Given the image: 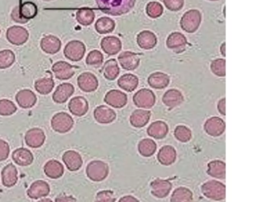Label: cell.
I'll use <instances>...</instances> for the list:
<instances>
[{
	"instance_id": "cell-48",
	"label": "cell",
	"mask_w": 270,
	"mask_h": 202,
	"mask_svg": "<svg viewBox=\"0 0 270 202\" xmlns=\"http://www.w3.org/2000/svg\"><path fill=\"white\" fill-rule=\"evenodd\" d=\"M174 136L181 142H187L192 138L191 129L185 126H178L174 130Z\"/></svg>"
},
{
	"instance_id": "cell-46",
	"label": "cell",
	"mask_w": 270,
	"mask_h": 202,
	"mask_svg": "<svg viewBox=\"0 0 270 202\" xmlns=\"http://www.w3.org/2000/svg\"><path fill=\"white\" fill-rule=\"evenodd\" d=\"M17 111L16 106L9 99H0V115L9 116L15 113Z\"/></svg>"
},
{
	"instance_id": "cell-47",
	"label": "cell",
	"mask_w": 270,
	"mask_h": 202,
	"mask_svg": "<svg viewBox=\"0 0 270 202\" xmlns=\"http://www.w3.org/2000/svg\"><path fill=\"white\" fill-rule=\"evenodd\" d=\"M211 71L218 77L226 76V60L224 59H217L211 63Z\"/></svg>"
},
{
	"instance_id": "cell-53",
	"label": "cell",
	"mask_w": 270,
	"mask_h": 202,
	"mask_svg": "<svg viewBox=\"0 0 270 202\" xmlns=\"http://www.w3.org/2000/svg\"><path fill=\"white\" fill-rule=\"evenodd\" d=\"M217 108H218V111L220 112V113L221 115H226V99L225 98H223L221 100L219 101L218 105H217Z\"/></svg>"
},
{
	"instance_id": "cell-36",
	"label": "cell",
	"mask_w": 270,
	"mask_h": 202,
	"mask_svg": "<svg viewBox=\"0 0 270 202\" xmlns=\"http://www.w3.org/2000/svg\"><path fill=\"white\" fill-rule=\"evenodd\" d=\"M208 174L215 179H224L226 177V164L221 160H214L208 164Z\"/></svg>"
},
{
	"instance_id": "cell-24",
	"label": "cell",
	"mask_w": 270,
	"mask_h": 202,
	"mask_svg": "<svg viewBox=\"0 0 270 202\" xmlns=\"http://www.w3.org/2000/svg\"><path fill=\"white\" fill-rule=\"evenodd\" d=\"M12 159L16 164L21 167H25L32 164L34 162V155L29 149L19 148L13 152Z\"/></svg>"
},
{
	"instance_id": "cell-26",
	"label": "cell",
	"mask_w": 270,
	"mask_h": 202,
	"mask_svg": "<svg viewBox=\"0 0 270 202\" xmlns=\"http://www.w3.org/2000/svg\"><path fill=\"white\" fill-rule=\"evenodd\" d=\"M41 48L45 53L54 55L61 50V40L57 38L55 36H46L41 40Z\"/></svg>"
},
{
	"instance_id": "cell-59",
	"label": "cell",
	"mask_w": 270,
	"mask_h": 202,
	"mask_svg": "<svg viewBox=\"0 0 270 202\" xmlns=\"http://www.w3.org/2000/svg\"><path fill=\"white\" fill-rule=\"evenodd\" d=\"M0 32H1V29H0Z\"/></svg>"
},
{
	"instance_id": "cell-32",
	"label": "cell",
	"mask_w": 270,
	"mask_h": 202,
	"mask_svg": "<svg viewBox=\"0 0 270 202\" xmlns=\"http://www.w3.org/2000/svg\"><path fill=\"white\" fill-rule=\"evenodd\" d=\"M177 153L174 147L165 146L160 149L158 153V160L161 164L169 166L176 160Z\"/></svg>"
},
{
	"instance_id": "cell-4",
	"label": "cell",
	"mask_w": 270,
	"mask_h": 202,
	"mask_svg": "<svg viewBox=\"0 0 270 202\" xmlns=\"http://www.w3.org/2000/svg\"><path fill=\"white\" fill-rule=\"evenodd\" d=\"M203 194L214 200H222L226 197V186L222 183L215 180L207 182L201 186Z\"/></svg>"
},
{
	"instance_id": "cell-5",
	"label": "cell",
	"mask_w": 270,
	"mask_h": 202,
	"mask_svg": "<svg viewBox=\"0 0 270 202\" xmlns=\"http://www.w3.org/2000/svg\"><path fill=\"white\" fill-rule=\"evenodd\" d=\"M86 173L92 181H103L109 175L108 164L101 160H94L87 165Z\"/></svg>"
},
{
	"instance_id": "cell-21",
	"label": "cell",
	"mask_w": 270,
	"mask_h": 202,
	"mask_svg": "<svg viewBox=\"0 0 270 202\" xmlns=\"http://www.w3.org/2000/svg\"><path fill=\"white\" fill-rule=\"evenodd\" d=\"M75 88L71 84L63 83L56 89L52 95V99L57 104H64L72 96Z\"/></svg>"
},
{
	"instance_id": "cell-9",
	"label": "cell",
	"mask_w": 270,
	"mask_h": 202,
	"mask_svg": "<svg viewBox=\"0 0 270 202\" xmlns=\"http://www.w3.org/2000/svg\"><path fill=\"white\" fill-rule=\"evenodd\" d=\"M7 39L14 45H22L29 39V32L23 27H10L7 31Z\"/></svg>"
},
{
	"instance_id": "cell-27",
	"label": "cell",
	"mask_w": 270,
	"mask_h": 202,
	"mask_svg": "<svg viewBox=\"0 0 270 202\" xmlns=\"http://www.w3.org/2000/svg\"><path fill=\"white\" fill-rule=\"evenodd\" d=\"M137 45L142 49L150 50L155 48L157 44V38L154 32L144 30L137 36Z\"/></svg>"
},
{
	"instance_id": "cell-1",
	"label": "cell",
	"mask_w": 270,
	"mask_h": 202,
	"mask_svg": "<svg viewBox=\"0 0 270 202\" xmlns=\"http://www.w3.org/2000/svg\"><path fill=\"white\" fill-rule=\"evenodd\" d=\"M98 8L105 14L120 16L133 8L136 0H96Z\"/></svg>"
},
{
	"instance_id": "cell-14",
	"label": "cell",
	"mask_w": 270,
	"mask_h": 202,
	"mask_svg": "<svg viewBox=\"0 0 270 202\" xmlns=\"http://www.w3.org/2000/svg\"><path fill=\"white\" fill-rule=\"evenodd\" d=\"M104 100L107 105L113 108H121L127 105L128 97L127 95L121 91L114 89L107 92Z\"/></svg>"
},
{
	"instance_id": "cell-16",
	"label": "cell",
	"mask_w": 270,
	"mask_h": 202,
	"mask_svg": "<svg viewBox=\"0 0 270 202\" xmlns=\"http://www.w3.org/2000/svg\"><path fill=\"white\" fill-rule=\"evenodd\" d=\"M186 45V38H185L183 34L180 33V32H172L167 38V48L174 50V52H177V53L184 52Z\"/></svg>"
},
{
	"instance_id": "cell-43",
	"label": "cell",
	"mask_w": 270,
	"mask_h": 202,
	"mask_svg": "<svg viewBox=\"0 0 270 202\" xmlns=\"http://www.w3.org/2000/svg\"><path fill=\"white\" fill-rule=\"evenodd\" d=\"M15 61V55L11 50H4L0 52V69L10 68Z\"/></svg>"
},
{
	"instance_id": "cell-8",
	"label": "cell",
	"mask_w": 270,
	"mask_h": 202,
	"mask_svg": "<svg viewBox=\"0 0 270 202\" xmlns=\"http://www.w3.org/2000/svg\"><path fill=\"white\" fill-rule=\"evenodd\" d=\"M133 102L137 108L148 109L155 105V96L150 89H141L134 95Z\"/></svg>"
},
{
	"instance_id": "cell-7",
	"label": "cell",
	"mask_w": 270,
	"mask_h": 202,
	"mask_svg": "<svg viewBox=\"0 0 270 202\" xmlns=\"http://www.w3.org/2000/svg\"><path fill=\"white\" fill-rule=\"evenodd\" d=\"M85 53V45L79 41H70L64 48V56L72 62L82 60Z\"/></svg>"
},
{
	"instance_id": "cell-25",
	"label": "cell",
	"mask_w": 270,
	"mask_h": 202,
	"mask_svg": "<svg viewBox=\"0 0 270 202\" xmlns=\"http://www.w3.org/2000/svg\"><path fill=\"white\" fill-rule=\"evenodd\" d=\"M15 99L20 108H23V109L32 108L37 103V96L33 91L30 89H22L19 91L17 93Z\"/></svg>"
},
{
	"instance_id": "cell-22",
	"label": "cell",
	"mask_w": 270,
	"mask_h": 202,
	"mask_svg": "<svg viewBox=\"0 0 270 202\" xmlns=\"http://www.w3.org/2000/svg\"><path fill=\"white\" fill-rule=\"evenodd\" d=\"M121 66L126 71H134L140 65V57L137 54L131 52H124L118 56Z\"/></svg>"
},
{
	"instance_id": "cell-19",
	"label": "cell",
	"mask_w": 270,
	"mask_h": 202,
	"mask_svg": "<svg viewBox=\"0 0 270 202\" xmlns=\"http://www.w3.org/2000/svg\"><path fill=\"white\" fill-rule=\"evenodd\" d=\"M63 161L71 172L79 170L83 166L82 156L75 151H67L63 155Z\"/></svg>"
},
{
	"instance_id": "cell-6",
	"label": "cell",
	"mask_w": 270,
	"mask_h": 202,
	"mask_svg": "<svg viewBox=\"0 0 270 202\" xmlns=\"http://www.w3.org/2000/svg\"><path fill=\"white\" fill-rule=\"evenodd\" d=\"M74 126V120L71 115L65 112L56 114L51 120V126L57 133H68Z\"/></svg>"
},
{
	"instance_id": "cell-18",
	"label": "cell",
	"mask_w": 270,
	"mask_h": 202,
	"mask_svg": "<svg viewBox=\"0 0 270 202\" xmlns=\"http://www.w3.org/2000/svg\"><path fill=\"white\" fill-rule=\"evenodd\" d=\"M101 49L107 55H114L121 51L122 45L119 38L114 36H109L101 40Z\"/></svg>"
},
{
	"instance_id": "cell-39",
	"label": "cell",
	"mask_w": 270,
	"mask_h": 202,
	"mask_svg": "<svg viewBox=\"0 0 270 202\" xmlns=\"http://www.w3.org/2000/svg\"><path fill=\"white\" fill-rule=\"evenodd\" d=\"M157 146L152 139H145L139 143V153L144 157H150L156 152Z\"/></svg>"
},
{
	"instance_id": "cell-3",
	"label": "cell",
	"mask_w": 270,
	"mask_h": 202,
	"mask_svg": "<svg viewBox=\"0 0 270 202\" xmlns=\"http://www.w3.org/2000/svg\"><path fill=\"white\" fill-rule=\"evenodd\" d=\"M201 23V12L198 10H190L181 17L180 26L185 32L193 33L198 30Z\"/></svg>"
},
{
	"instance_id": "cell-35",
	"label": "cell",
	"mask_w": 270,
	"mask_h": 202,
	"mask_svg": "<svg viewBox=\"0 0 270 202\" xmlns=\"http://www.w3.org/2000/svg\"><path fill=\"white\" fill-rule=\"evenodd\" d=\"M118 85L121 89L131 92L135 90L138 86L139 79L136 75L126 74L118 79Z\"/></svg>"
},
{
	"instance_id": "cell-2",
	"label": "cell",
	"mask_w": 270,
	"mask_h": 202,
	"mask_svg": "<svg viewBox=\"0 0 270 202\" xmlns=\"http://www.w3.org/2000/svg\"><path fill=\"white\" fill-rule=\"evenodd\" d=\"M38 12V7L34 3H21L19 6L14 7L11 13V18L18 23L25 24L35 18Z\"/></svg>"
},
{
	"instance_id": "cell-58",
	"label": "cell",
	"mask_w": 270,
	"mask_h": 202,
	"mask_svg": "<svg viewBox=\"0 0 270 202\" xmlns=\"http://www.w3.org/2000/svg\"><path fill=\"white\" fill-rule=\"evenodd\" d=\"M210 1H218V0H210Z\"/></svg>"
},
{
	"instance_id": "cell-20",
	"label": "cell",
	"mask_w": 270,
	"mask_h": 202,
	"mask_svg": "<svg viewBox=\"0 0 270 202\" xmlns=\"http://www.w3.org/2000/svg\"><path fill=\"white\" fill-rule=\"evenodd\" d=\"M94 119L101 124H108L115 120L117 115L115 112L108 107L101 106L95 108L94 112Z\"/></svg>"
},
{
	"instance_id": "cell-17",
	"label": "cell",
	"mask_w": 270,
	"mask_h": 202,
	"mask_svg": "<svg viewBox=\"0 0 270 202\" xmlns=\"http://www.w3.org/2000/svg\"><path fill=\"white\" fill-rule=\"evenodd\" d=\"M151 193L158 198H164L169 194L172 184L168 180L156 179L151 184Z\"/></svg>"
},
{
	"instance_id": "cell-28",
	"label": "cell",
	"mask_w": 270,
	"mask_h": 202,
	"mask_svg": "<svg viewBox=\"0 0 270 202\" xmlns=\"http://www.w3.org/2000/svg\"><path fill=\"white\" fill-rule=\"evenodd\" d=\"M18 182V170L12 163L7 164L2 171V183L6 187H12Z\"/></svg>"
},
{
	"instance_id": "cell-12",
	"label": "cell",
	"mask_w": 270,
	"mask_h": 202,
	"mask_svg": "<svg viewBox=\"0 0 270 202\" xmlns=\"http://www.w3.org/2000/svg\"><path fill=\"white\" fill-rule=\"evenodd\" d=\"M226 124L222 119L211 117L204 123V129L210 136L219 137L223 134L225 130Z\"/></svg>"
},
{
	"instance_id": "cell-13",
	"label": "cell",
	"mask_w": 270,
	"mask_h": 202,
	"mask_svg": "<svg viewBox=\"0 0 270 202\" xmlns=\"http://www.w3.org/2000/svg\"><path fill=\"white\" fill-rule=\"evenodd\" d=\"M52 70L56 78L59 80H68L75 75L74 66L64 61L56 62Z\"/></svg>"
},
{
	"instance_id": "cell-55",
	"label": "cell",
	"mask_w": 270,
	"mask_h": 202,
	"mask_svg": "<svg viewBox=\"0 0 270 202\" xmlns=\"http://www.w3.org/2000/svg\"><path fill=\"white\" fill-rule=\"evenodd\" d=\"M221 52L223 56H226V43H223L221 47Z\"/></svg>"
},
{
	"instance_id": "cell-56",
	"label": "cell",
	"mask_w": 270,
	"mask_h": 202,
	"mask_svg": "<svg viewBox=\"0 0 270 202\" xmlns=\"http://www.w3.org/2000/svg\"><path fill=\"white\" fill-rule=\"evenodd\" d=\"M38 202H52V200L49 198H44L41 199V200H40Z\"/></svg>"
},
{
	"instance_id": "cell-52",
	"label": "cell",
	"mask_w": 270,
	"mask_h": 202,
	"mask_svg": "<svg viewBox=\"0 0 270 202\" xmlns=\"http://www.w3.org/2000/svg\"><path fill=\"white\" fill-rule=\"evenodd\" d=\"M55 202H77V200L72 196L59 195L56 198Z\"/></svg>"
},
{
	"instance_id": "cell-51",
	"label": "cell",
	"mask_w": 270,
	"mask_h": 202,
	"mask_svg": "<svg viewBox=\"0 0 270 202\" xmlns=\"http://www.w3.org/2000/svg\"><path fill=\"white\" fill-rule=\"evenodd\" d=\"M10 154V146L5 141L0 139V161L7 160Z\"/></svg>"
},
{
	"instance_id": "cell-49",
	"label": "cell",
	"mask_w": 270,
	"mask_h": 202,
	"mask_svg": "<svg viewBox=\"0 0 270 202\" xmlns=\"http://www.w3.org/2000/svg\"><path fill=\"white\" fill-rule=\"evenodd\" d=\"M114 192L111 190H102L97 193L95 202H115Z\"/></svg>"
},
{
	"instance_id": "cell-10",
	"label": "cell",
	"mask_w": 270,
	"mask_h": 202,
	"mask_svg": "<svg viewBox=\"0 0 270 202\" xmlns=\"http://www.w3.org/2000/svg\"><path fill=\"white\" fill-rule=\"evenodd\" d=\"M45 133L42 129L40 128H33L26 132L25 135V141L29 147L38 149L45 143Z\"/></svg>"
},
{
	"instance_id": "cell-33",
	"label": "cell",
	"mask_w": 270,
	"mask_h": 202,
	"mask_svg": "<svg viewBox=\"0 0 270 202\" xmlns=\"http://www.w3.org/2000/svg\"><path fill=\"white\" fill-rule=\"evenodd\" d=\"M44 172L50 179H59V178L62 177L63 175H64V166L57 160H49L45 163Z\"/></svg>"
},
{
	"instance_id": "cell-45",
	"label": "cell",
	"mask_w": 270,
	"mask_h": 202,
	"mask_svg": "<svg viewBox=\"0 0 270 202\" xmlns=\"http://www.w3.org/2000/svg\"><path fill=\"white\" fill-rule=\"evenodd\" d=\"M146 12L151 18H159L164 12V7L159 3L150 2L146 7Z\"/></svg>"
},
{
	"instance_id": "cell-54",
	"label": "cell",
	"mask_w": 270,
	"mask_h": 202,
	"mask_svg": "<svg viewBox=\"0 0 270 202\" xmlns=\"http://www.w3.org/2000/svg\"><path fill=\"white\" fill-rule=\"evenodd\" d=\"M119 202H140L136 197L132 196L127 195L125 197H121L119 200Z\"/></svg>"
},
{
	"instance_id": "cell-11",
	"label": "cell",
	"mask_w": 270,
	"mask_h": 202,
	"mask_svg": "<svg viewBox=\"0 0 270 202\" xmlns=\"http://www.w3.org/2000/svg\"><path fill=\"white\" fill-rule=\"evenodd\" d=\"M78 85L79 89L84 92H94L98 87V78L90 72H85L78 76Z\"/></svg>"
},
{
	"instance_id": "cell-30",
	"label": "cell",
	"mask_w": 270,
	"mask_h": 202,
	"mask_svg": "<svg viewBox=\"0 0 270 202\" xmlns=\"http://www.w3.org/2000/svg\"><path fill=\"white\" fill-rule=\"evenodd\" d=\"M151 112L144 109L134 111L130 116V122L134 127L141 128L146 126L151 118Z\"/></svg>"
},
{
	"instance_id": "cell-38",
	"label": "cell",
	"mask_w": 270,
	"mask_h": 202,
	"mask_svg": "<svg viewBox=\"0 0 270 202\" xmlns=\"http://www.w3.org/2000/svg\"><path fill=\"white\" fill-rule=\"evenodd\" d=\"M120 74L119 66L116 59L106 61L103 66V75L110 81L115 80Z\"/></svg>"
},
{
	"instance_id": "cell-37",
	"label": "cell",
	"mask_w": 270,
	"mask_h": 202,
	"mask_svg": "<svg viewBox=\"0 0 270 202\" xmlns=\"http://www.w3.org/2000/svg\"><path fill=\"white\" fill-rule=\"evenodd\" d=\"M55 82L51 77H45V78H40L36 81L35 87L37 92H39L41 95H48L52 92L53 89Z\"/></svg>"
},
{
	"instance_id": "cell-15",
	"label": "cell",
	"mask_w": 270,
	"mask_h": 202,
	"mask_svg": "<svg viewBox=\"0 0 270 202\" xmlns=\"http://www.w3.org/2000/svg\"><path fill=\"white\" fill-rule=\"evenodd\" d=\"M50 186L48 183L43 180L34 182L27 190V195L32 199H39L46 197L49 194Z\"/></svg>"
},
{
	"instance_id": "cell-23",
	"label": "cell",
	"mask_w": 270,
	"mask_h": 202,
	"mask_svg": "<svg viewBox=\"0 0 270 202\" xmlns=\"http://www.w3.org/2000/svg\"><path fill=\"white\" fill-rule=\"evenodd\" d=\"M68 109L72 115L83 116L86 115L89 109V105L87 99L83 96L72 98L68 104Z\"/></svg>"
},
{
	"instance_id": "cell-42",
	"label": "cell",
	"mask_w": 270,
	"mask_h": 202,
	"mask_svg": "<svg viewBox=\"0 0 270 202\" xmlns=\"http://www.w3.org/2000/svg\"><path fill=\"white\" fill-rule=\"evenodd\" d=\"M193 193L185 187H178L171 196V202H193Z\"/></svg>"
},
{
	"instance_id": "cell-41",
	"label": "cell",
	"mask_w": 270,
	"mask_h": 202,
	"mask_svg": "<svg viewBox=\"0 0 270 202\" xmlns=\"http://www.w3.org/2000/svg\"><path fill=\"white\" fill-rule=\"evenodd\" d=\"M115 28L114 20L106 17L99 18L95 24V29L100 34H106L113 32Z\"/></svg>"
},
{
	"instance_id": "cell-29",
	"label": "cell",
	"mask_w": 270,
	"mask_h": 202,
	"mask_svg": "<svg viewBox=\"0 0 270 202\" xmlns=\"http://www.w3.org/2000/svg\"><path fill=\"white\" fill-rule=\"evenodd\" d=\"M184 101L183 95L178 89H170L163 96V102L166 106L174 108L181 105Z\"/></svg>"
},
{
	"instance_id": "cell-57",
	"label": "cell",
	"mask_w": 270,
	"mask_h": 202,
	"mask_svg": "<svg viewBox=\"0 0 270 202\" xmlns=\"http://www.w3.org/2000/svg\"><path fill=\"white\" fill-rule=\"evenodd\" d=\"M43 1H46V2H49V1H53V0H43Z\"/></svg>"
},
{
	"instance_id": "cell-44",
	"label": "cell",
	"mask_w": 270,
	"mask_h": 202,
	"mask_svg": "<svg viewBox=\"0 0 270 202\" xmlns=\"http://www.w3.org/2000/svg\"><path fill=\"white\" fill-rule=\"evenodd\" d=\"M104 56L98 50L91 51L86 59L87 65L93 66H100L103 63Z\"/></svg>"
},
{
	"instance_id": "cell-40",
	"label": "cell",
	"mask_w": 270,
	"mask_h": 202,
	"mask_svg": "<svg viewBox=\"0 0 270 202\" xmlns=\"http://www.w3.org/2000/svg\"><path fill=\"white\" fill-rule=\"evenodd\" d=\"M95 18L94 11L90 8H81L76 13V19L80 25L88 26L91 25Z\"/></svg>"
},
{
	"instance_id": "cell-31",
	"label": "cell",
	"mask_w": 270,
	"mask_h": 202,
	"mask_svg": "<svg viewBox=\"0 0 270 202\" xmlns=\"http://www.w3.org/2000/svg\"><path fill=\"white\" fill-rule=\"evenodd\" d=\"M148 82L153 89H163L169 85L170 78L168 75L162 72H155L148 77Z\"/></svg>"
},
{
	"instance_id": "cell-34",
	"label": "cell",
	"mask_w": 270,
	"mask_h": 202,
	"mask_svg": "<svg viewBox=\"0 0 270 202\" xmlns=\"http://www.w3.org/2000/svg\"><path fill=\"white\" fill-rule=\"evenodd\" d=\"M169 128L166 122L156 121L150 125L148 128V134L155 139H162L167 136Z\"/></svg>"
},
{
	"instance_id": "cell-50",
	"label": "cell",
	"mask_w": 270,
	"mask_h": 202,
	"mask_svg": "<svg viewBox=\"0 0 270 202\" xmlns=\"http://www.w3.org/2000/svg\"><path fill=\"white\" fill-rule=\"evenodd\" d=\"M167 9L171 11H178L182 9L184 0H163Z\"/></svg>"
}]
</instances>
